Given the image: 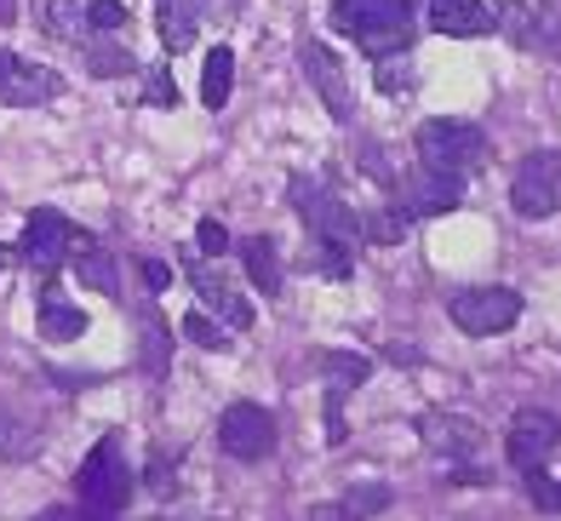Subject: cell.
Masks as SVG:
<instances>
[{
    "instance_id": "1",
    "label": "cell",
    "mask_w": 561,
    "mask_h": 521,
    "mask_svg": "<svg viewBox=\"0 0 561 521\" xmlns=\"http://www.w3.org/2000/svg\"><path fill=\"white\" fill-rule=\"evenodd\" d=\"M333 30L350 35L367 58L413 52V41H419V0H333Z\"/></svg>"
},
{
    "instance_id": "2",
    "label": "cell",
    "mask_w": 561,
    "mask_h": 521,
    "mask_svg": "<svg viewBox=\"0 0 561 521\" xmlns=\"http://www.w3.org/2000/svg\"><path fill=\"white\" fill-rule=\"evenodd\" d=\"M413 155L424 172H442V178H458V184H470V178L488 167V133H481L476 121H458V115H436L419 126L413 138Z\"/></svg>"
},
{
    "instance_id": "3",
    "label": "cell",
    "mask_w": 561,
    "mask_h": 521,
    "mask_svg": "<svg viewBox=\"0 0 561 521\" xmlns=\"http://www.w3.org/2000/svg\"><path fill=\"white\" fill-rule=\"evenodd\" d=\"M133 487H138V476H133V464L121 458V435H104L87 453L81 471H75V492H81V505L92 516H121L133 505Z\"/></svg>"
},
{
    "instance_id": "4",
    "label": "cell",
    "mask_w": 561,
    "mask_h": 521,
    "mask_svg": "<svg viewBox=\"0 0 561 521\" xmlns=\"http://www.w3.org/2000/svg\"><path fill=\"white\" fill-rule=\"evenodd\" d=\"M522 309H527V298L516 286H465V293L447 298V321L470 338H499L522 321Z\"/></svg>"
},
{
    "instance_id": "5",
    "label": "cell",
    "mask_w": 561,
    "mask_h": 521,
    "mask_svg": "<svg viewBox=\"0 0 561 521\" xmlns=\"http://www.w3.org/2000/svg\"><path fill=\"white\" fill-rule=\"evenodd\" d=\"M293 213L304 218V229L310 236H321V241H339V247H362V213H350V206L327 190V184H316V178H293Z\"/></svg>"
},
{
    "instance_id": "6",
    "label": "cell",
    "mask_w": 561,
    "mask_h": 521,
    "mask_svg": "<svg viewBox=\"0 0 561 521\" xmlns=\"http://www.w3.org/2000/svg\"><path fill=\"white\" fill-rule=\"evenodd\" d=\"M75 241H81V229H75V224L58 213V206H35V213L23 218V247H18V258H23V264H30L35 275L53 281V275L69 264Z\"/></svg>"
},
{
    "instance_id": "7",
    "label": "cell",
    "mask_w": 561,
    "mask_h": 521,
    "mask_svg": "<svg viewBox=\"0 0 561 521\" xmlns=\"http://www.w3.org/2000/svg\"><path fill=\"white\" fill-rule=\"evenodd\" d=\"M510 206L522 218H556L561 213V155L556 149L522 155L516 178H510Z\"/></svg>"
},
{
    "instance_id": "8",
    "label": "cell",
    "mask_w": 561,
    "mask_h": 521,
    "mask_svg": "<svg viewBox=\"0 0 561 521\" xmlns=\"http://www.w3.org/2000/svg\"><path fill=\"white\" fill-rule=\"evenodd\" d=\"M298 69L304 81H310V92L321 98V110L333 121H355V92H350V75L339 64L333 46H321V35H304L298 41Z\"/></svg>"
},
{
    "instance_id": "9",
    "label": "cell",
    "mask_w": 561,
    "mask_h": 521,
    "mask_svg": "<svg viewBox=\"0 0 561 521\" xmlns=\"http://www.w3.org/2000/svg\"><path fill=\"white\" fill-rule=\"evenodd\" d=\"M316 373H321V384H327V441H339L350 435V424H344V401H350V389H362L367 378H373V361L362 355V350H321L316 355Z\"/></svg>"
},
{
    "instance_id": "10",
    "label": "cell",
    "mask_w": 561,
    "mask_h": 521,
    "mask_svg": "<svg viewBox=\"0 0 561 521\" xmlns=\"http://www.w3.org/2000/svg\"><path fill=\"white\" fill-rule=\"evenodd\" d=\"M218 441H224V453L229 458H241V464H264L275 453V412L259 407V401H236V407H224V419H218Z\"/></svg>"
},
{
    "instance_id": "11",
    "label": "cell",
    "mask_w": 561,
    "mask_h": 521,
    "mask_svg": "<svg viewBox=\"0 0 561 521\" xmlns=\"http://www.w3.org/2000/svg\"><path fill=\"white\" fill-rule=\"evenodd\" d=\"M64 98V75L18 58L12 46H0V110H41V103Z\"/></svg>"
},
{
    "instance_id": "12",
    "label": "cell",
    "mask_w": 561,
    "mask_h": 521,
    "mask_svg": "<svg viewBox=\"0 0 561 521\" xmlns=\"http://www.w3.org/2000/svg\"><path fill=\"white\" fill-rule=\"evenodd\" d=\"M390 195H396V206H401L407 218H442V213H453V206H465V184H458V178L424 172V167L396 172Z\"/></svg>"
},
{
    "instance_id": "13",
    "label": "cell",
    "mask_w": 561,
    "mask_h": 521,
    "mask_svg": "<svg viewBox=\"0 0 561 521\" xmlns=\"http://www.w3.org/2000/svg\"><path fill=\"white\" fill-rule=\"evenodd\" d=\"M556 448H561V419H556V412H545V407H522V412H516V424H510V435H504L510 464H516V471H533V464H545Z\"/></svg>"
},
{
    "instance_id": "14",
    "label": "cell",
    "mask_w": 561,
    "mask_h": 521,
    "mask_svg": "<svg viewBox=\"0 0 561 521\" xmlns=\"http://www.w3.org/2000/svg\"><path fill=\"white\" fill-rule=\"evenodd\" d=\"M184 281H190L195 293L207 298V304L218 309V316L229 321V332H252V327H259V316H252L247 293H241L236 281H224V275H218L213 264H195V258H184Z\"/></svg>"
},
{
    "instance_id": "15",
    "label": "cell",
    "mask_w": 561,
    "mask_h": 521,
    "mask_svg": "<svg viewBox=\"0 0 561 521\" xmlns=\"http://www.w3.org/2000/svg\"><path fill=\"white\" fill-rule=\"evenodd\" d=\"M419 435L436 458H476L481 453V430L470 419H458V412H424Z\"/></svg>"
},
{
    "instance_id": "16",
    "label": "cell",
    "mask_w": 561,
    "mask_h": 521,
    "mask_svg": "<svg viewBox=\"0 0 561 521\" xmlns=\"http://www.w3.org/2000/svg\"><path fill=\"white\" fill-rule=\"evenodd\" d=\"M430 30L447 41H481L493 35V7L488 0H430Z\"/></svg>"
},
{
    "instance_id": "17",
    "label": "cell",
    "mask_w": 561,
    "mask_h": 521,
    "mask_svg": "<svg viewBox=\"0 0 561 521\" xmlns=\"http://www.w3.org/2000/svg\"><path fill=\"white\" fill-rule=\"evenodd\" d=\"M75 281L92 286V293H104V298H121V264L87 236L75 241Z\"/></svg>"
},
{
    "instance_id": "18",
    "label": "cell",
    "mask_w": 561,
    "mask_h": 521,
    "mask_svg": "<svg viewBox=\"0 0 561 521\" xmlns=\"http://www.w3.org/2000/svg\"><path fill=\"white\" fill-rule=\"evenodd\" d=\"M41 338H46V344H75V338H81L87 332V316H81V309H75L69 298H58V286L53 281H46V293H41Z\"/></svg>"
},
{
    "instance_id": "19",
    "label": "cell",
    "mask_w": 561,
    "mask_h": 521,
    "mask_svg": "<svg viewBox=\"0 0 561 521\" xmlns=\"http://www.w3.org/2000/svg\"><path fill=\"white\" fill-rule=\"evenodd\" d=\"M172 327L156 316V309H144L138 316V367L149 373V378H167V367H172Z\"/></svg>"
},
{
    "instance_id": "20",
    "label": "cell",
    "mask_w": 561,
    "mask_h": 521,
    "mask_svg": "<svg viewBox=\"0 0 561 521\" xmlns=\"http://www.w3.org/2000/svg\"><path fill=\"white\" fill-rule=\"evenodd\" d=\"M241 264H247L252 286H259L264 298H275L280 286H287V270H280V252H275L270 236H247V241H241Z\"/></svg>"
},
{
    "instance_id": "21",
    "label": "cell",
    "mask_w": 561,
    "mask_h": 521,
    "mask_svg": "<svg viewBox=\"0 0 561 521\" xmlns=\"http://www.w3.org/2000/svg\"><path fill=\"white\" fill-rule=\"evenodd\" d=\"M156 30H161V46L167 52H190L195 46V30H201L195 0H156Z\"/></svg>"
},
{
    "instance_id": "22",
    "label": "cell",
    "mask_w": 561,
    "mask_h": 521,
    "mask_svg": "<svg viewBox=\"0 0 561 521\" xmlns=\"http://www.w3.org/2000/svg\"><path fill=\"white\" fill-rule=\"evenodd\" d=\"M229 87H236V46H207V64H201V103L207 110H224Z\"/></svg>"
},
{
    "instance_id": "23",
    "label": "cell",
    "mask_w": 561,
    "mask_h": 521,
    "mask_svg": "<svg viewBox=\"0 0 561 521\" xmlns=\"http://www.w3.org/2000/svg\"><path fill=\"white\" fill-rule=\"evenodd\" d=\"M35 23H41V35H53V41H92L87 35V12H81V0H41V12H35Z\"/></svg>"
},
{
    "instance_id": "24",
    "label": "cell",
    "mask_w": 561,
    "mask_h": 521,
    "mask_svg": "<svg viewBox=\"0 0 561 521\" xmlns=\"http://www.w3.org/2000/svg\"><path fill=\"white\" fill-rule=\"evenodd\" d=\"M493 30H499L510 46L539 52V18H533L527 0H499V7H493Z\"/></svg>"
},
{
    "instance_id": "25",
    "label": "cell",
    "mask_w": 561,
    "mask_h": 521,
    "mask_svg": "<svg viewBox=\"0 0 561 521\" xmlns=\"http://www.w3.org/2000/svg\"><path fill=\"white\" fill-rule=\"evenodd\" d=\"M87 75L92 81H121V75H138V52L121 41H87Z\"/></svg>"
},
{
    "instance_id": "26",
    "label": "cell",
    "mask_w": 561,
    "mask_h": 521,
    "mask_svg": "<svg viewBox=\"0 0 561 521\" xmlns=\"http://www.w3.org/2000/svg\"><path fill=\"white\" fill-rule=\"evenodd\" d=\"M304 270H316L321 281H350V275H355V247H339V241L310 236V247H304Z\"/></svg>"
},
{
    "instance_id": "27",
    "label": "cell",
    "mask_w": 561,
    "mask_h": 521,
    "mask_svg": "<svg viewBox=\"0 0 561 521\" xmlns=\"http://www.w3.org/2000/svg\"><path fill=\"white\" fill-rule=\"evenodd\" d=\"M373 87L385 92V98H407L419 87V64H413V52H390V58H373Z\"/></svg>"
},
{
    "instance_id": "28",
    "label": "cell",
    "mask_w": 561,
    "mask_h": 521,
    "mask_svg": "<svg viewBox=\"0 0 561 521\" xmlns=\"http://www.w3.org/2000/svg\"><path fill=\"white\" fill-rule=\"evenodd\" d=\"M46 435V419H18V412H0V458H30Z\"/></svg>"
},
{
    "instance_id": "29",
    "label": "cell",
    "mask_w": 561,
    "mask_h": 521,
    "mask_svg": "<svg viewBox=\"0 0 561 521\" xmlns=\"http://www.w3.org/2000/svg\"><path fill=\"white\" fill-rule=\"evenodd\" d=\"M407 229H413V218H407L401 206L390 201V206H378V213L362 218V241H367V247H401Z\"/></svg>"
},
{
    "instance_id": "30",
    "label": "cell",
    "mask_w": 561,
    "mask_h": 521,
    "mask_svg": "<svg viewBox=\"0 0 561 521\" xmlns=\"http://www.w3.org/2000/svg\"><path fill=\"white\" fill-rule=\"evenodd\" d=\"M339 505H344V516H350V521H373V516H385V510L396 505V492H390L385 482H355Z\"/></svg>"
},
{
    "instance_id": "31",
    "label": "cell",
    "mask_w": 561,
    "mask_h": 521,
    "mask_svg": "<svg viewBox=\"0 0 561 521\" xmlns=\"http://www.w3.org/2000/svg\"><path fill=\"white\" fill-rule=\"evenodd\" d=\"M184 344H195V350H229V327H218L207 309H184V321L172 327Z\"/></svg>"
},
{
    "instance_id": "32",
    "label": "cell",
    "mask_w": 561,
    "mask_h": 521,
    "mask_svg": "<svg viewBox=\"0 0 561 521\" xmlns=\"http://www.w3.org/2000/svg\"><path fill=\"white\" fill-rule=\"evenodd\" d=\"M138 103H149V110H178V81H172V69L167 64H149L144 69V92H138Z\"/></svg>"
},
{
    "instance_id": "33",
    "label": "cell",
    "mask_w": 561,
    "mask_h": 521,
    "mask_svg": "<svg viewBox=\"0 0 561 521\" xmlns=\"http://www.w3.org/2000/svg\"><path fill=\"white\" fill-rule=\"evenodd\" d=\"M81 12H87V35H115L133 23V12H126L121 0H81Z\"/></svg>"
},
{
    "instance_id": "34",
    "label": "cell",
    "mask_w": 561,
    "mask_h": 521,
    "mask_svg": "<svg viewBox=\"0 0 561 521\" xmlns=\"http://www.w3.org/2000/svg\"><path fill=\"white\" fill-rule=\"evenodd\" d=\"M522 482H527V492H533V505H539V510H561V482H550L545 476V464H533V471H522Z\"/></svg>"
},
{
    "instance_id": "35",
    "label": "cell",
    "mask_w": 561,
    "mask_h": 521,
    "mask_svg": "<svg viewBox=\"0 0 561 521\" xmlns=\"http://www.w3.org/2000/svg\"><path fill=\"white\" fill-rule=\"evenodd\" d=\"M195 252H201V258H224V252H229V229H224L218 218H201V224H195Z\"/></svg>"
},
{
    "instance_id": "36",
    "label": "cell",
    "mask_w": 561,
    "mask_h": 521,
    "mask_svg": "<svg viewBox=\"0 0 561 521\" xmlns=\"http://www.w3.org/2000/svg\"><path fill=\"white\" fill-rule=\"evenodd\" d=\"M201 23H236L241 18V0H195Z\"/></svg>"
},
{
    "instance_id": "37",
    "label": "cell",
    "mask_w": 561,
    "mask_h": 521,
    "mask_svg": "<svg viewBox=\"0 0 561 521\" xmlns=\"http://www.w3.org/2000/svg\"><path fill=\"white\" fill-rule=\"evenodd\" d=\"M138 275H144V293H149V298H156V293H167V281H172V270L161 264V258H144V264H138Z\"/></svg>"
},
{
    "instance_id": "38",
    "label": "cell",
    "mask_w": 561,
    "mask_h": 521,
    "mask_svg": "<svg viewBox=\"0 0 561 521\" xmlns=\"http://www.w3.org/2000/svg\"><path fill=\"white\" fill-rule=\"evenodd\" d=\"M172 471H178V458L167 448H156V464H149V487L156 492H172Z\"/></svg>"
},
{
    "instance_id": "39",
    "label": "cell",
    "mask_w": 561,
    "mask_h": 521,
    "mask_svg": "<svg viewBox=\"0 0 561 521\" xmlns=\"http://www.w3.org/2000/svg\"><path fill=\"white\" fill-rule=\"evenodd\" d=\"M30 521H115V516H92L87 505H58V510H41Z\"/></svg>"
},
{
    "instance_id": "40",
    "label": "cell",
    "mask_w": 561,
    "mask_h": 521,
    "mask_svg": "<svg viewBox=\"0 0 561 521\" xmlns=\"http://www.w3.org/2000/svg\"><path fill=\"white\" fill-rule=\"evenodd\" d=\"M310 521H350V516H344V505H316Z\"/></svg>"
},
{
    "instance_id": "41",
    "label": "cell",
    "mask_w": 561,
    "mask_h": 521,
    "mask_svg": "<svg viewBox=\"0 0 561 521\" xmlns=\"http://www.w3.org/2000/svg\"><path fill=\"white\" fill-rule=\"evenodd\" d=\"M12 18H18V0H0V30H7Z\"/></svg>"
},
{
    "instance_id": "42",
    "label": "cell",
    "mask_w": 561,
    "mask_h": 521,
    "mask_svg": "<svg viewBox=\"0 0 561 521\" xmlns=\"http://www.w3.org/2000/svg\"><path fill=\"white\" fill-rule=\"evenodd\" d=\"M12 264V247H0V270H7Z\"/></svg>"
}]
</instances>
